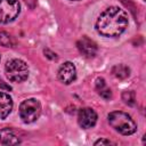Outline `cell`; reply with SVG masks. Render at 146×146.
Returning a JSON list of instances; mask_svg holds the SVG:
<instances>
[{
    "label": "cell",
    "instance_id": "cell-3",
    "mask_svg": "<svg viewBox=\"0 0 146 146\" xmlns=\"http://www.w3.org/2000/svg\"><path fill=\"white\" fill-rule=\"evenodd\" d=\"M5 71L7 78L11 82H23L29 76V67L26 63L18 58L8 60L6 63Z\"/></svg>",
    "mask_w": 146,
    "mask_h": 146
},
{
    "label": "cell",
    "instance_id": "cell-8",
    "mask_svg": "<svg viewBox=\"0 0 146 146\" xmlns=\"http://www.w3.org/2000/svg\"><path fill=\"white\" fill-rule=\"evenodd\" d=\"M76 47L79 51L87 58H92L97 54V44L88 36H82L76 42Z\"/></svg>",
    "mask_w": 146,
    "mask_h": 146
},
{
    "label": "cell",
    "instance_id": "cell-15",
    "mask_svg": "<svg viewBox=\"0 0 146 146\" xmlns=\"http://www.w3.org/2000/svg\"><path fill=\"white\" fill-rule=\"evenodd\" d=\"M110 144H113V143L107 139H99V140L95 141V145H110Z\"/></svg>",
    "mask_w": 146,
    "mask_h": 146
},
{
    "label": "cell",
    "instance_id": "cell-13",
    "mask_svg": "<svg viewBox=\"0 0 146 146\" xmlns=\"http://www.w3.org/2000/svg\"><path fill=\"white\" fill-rule=\"evenodd\" d=\"M122 99L124 100L125 104L132 106V105H135V102H136V95H135L133 91L127 90V91H124V92L122 94Z\"/></svg>",
    "mask_w": 146,
    "mask_h": 146
},
{
    "label": "cell",
    "instance_id": "cell-4",
    "mask_svg": "<svg viewBox=\"0 0 146 146\" xmlns=\"http://www.w3.org/2000/svg\"><path fill=\"white\" fill-rule=\"evenodd\" d=\"M41 114V104L35 98H29L19 105V116L25 123H32L39 119Z\"/></svg>",
    "mask_w": 146,
    "mask_h": 146
},
{
    "label": "cell",
    "instance_id": "cell-1",
    "mask_svg": "<svg viewBox=\"0 0 146 146\" xmlns=\"http://www.w3.org/2000/svg\"><path fill=\"white\" fill-rule=\"evenodd\" d=\"M128 26L127 13L116 7L112 6L106 8L97 18L96 30L99 34L108 38L121 35Z\"/></svg>",
    "mask_w": 146,
    "mask_h": 146
},
{
    "label": "cell",
    "instance_id": "cell-10",
    "mask_svg": "<svg viewBox=\"0 0 146 146\" xmlns=\"http://www.w3.org/2000/svg\"><path fill=\"white\" fill-rule=\"evenodd\" d=\"M0 143L3 145H16L19 144L21 140L11 129L5 128L0 130Z\"/></svg>",
    "mask_w": 146,
    "mask_h": 146
},
{
    "label": "cell",
    "instance_id": "cell-16",
    "mask_svg": "<svg viewBox=\"0 0 146 146\" xmlns=\"http://www.w3.org/2000/svg\"><path fill=\"white\" fill-rule=\"evenodd\" d=\"M143 1H145V0H143Z\"/></svg>",
    "mask_w": 146,
    "mask_h": 146
},
{
    "label": "cell",
    "instance_id": "cell-11",
    "mask_svg": "<svg viewBox=\"0 0 146 146\" xmlns=\"http://www.w3.org/2000/svg\"><path fill=\"white\" fill-rule=\"evenodd\" d=\"M96 90L97 92L105 99H110L112 97V92H111V89L107 87L106 82L104 79L102 78H98L96 80Z\"/></svg>",
    "mask_w": 146,
    "mask_h": 146
},
{
    "label": "cell",
    "instance_id": "cell-12",
    "mask_svg": "<svg viewBox=\"0 0 146 146\" xmlns=\"http://www.w3.org/2000/svg\"><path fill=\"white\" fill-rule=\"evenodd\" d=\"M112 73H113V75H114L115 78H117V79H125V78L129 76L130 70H129V67H127V66L123 65V64H117V65H115V66L112 68Z\"/></svg>",
    "mask_w": 146,
    "mask_h": 146
},
{
    "label": "cell",
    "instance_id": "cell-6",
    "mask_svg": "<svg viewBox=\"0 0 146 146\" xmlns=\"http://www.w3.org/2000/svg\"><path fill=\"white\" fill-rule=\"evenodd\" d=\"M78 122L83 129L92 128L97 122V113L90 107L81 108L78 114Z\"/></svg>",
    "mask_w": 146,
    "mask_h": 146
},
{
    "label": "cell",
    "instance_id": "cell-5",
    "mask_svg": "<svg viewBox=\"0 0 146 146\" xmlns=\"http://www.w3.org/2000/svg\"><path fill=\"white\" fill-rule=\"evenodd\" d=\"M21 11L18 0H0V23L13 22Z\"/></svg>",
    "mask_w": 146,
    "mask_h": 146
},
{
    "label": "cell",
    "instance_id": "cell-2",
    "mask_svg": "<svg viewBox=\"0 0 146 146\" xmlns=\"http://www.w3.org/2000/svg\"><path fill=\"white\" fill-rule=\"evenodd\" d=\"M107 119H108L110 125L114 130L120 132L121 135L129 136V135H132L137 130L136 122L131 119V116L129 114H127L124 112H121V111L111 112L108 114Z\"/></svg>",
    "mask_w": 146,
    "mask_h": 146
},
{
    "label": "cell",
    "instance_id": "cell-14",
    "mask_svg": "<svg viewBox=\"0 0 146 146\" xmlns=\"http://www.w3.org/2000/svg\"><path fill=\"white\" fill-rule=\"evenodd\" d=\"M0 43L5 47H10L11 46V38L9 34L5 32H0Z\"/></svg>",
    "mask_w": 146,
    "mask_h": 146
},
{
    "label": "cell",
    "instance_id": "cell-7",
    "mask_svg": "<svg viewBox=\"0 0 146 146\" xmlns=\"http://www.w3.org/2000/svg\"><path fill=\"white\" fill-rule=\"evenodd\" d=\"M76 78V68L73 63L71 62H65L64 64L60 65L58 70V79L60 82L64 84H70L73 82Z\"/></svg>",
    "mask_w": 146,
    "mask_h": 146
},
{
    "label": "cell",
    "instance_id": "cell-9",
    "mask_svg": "<svg viewBox=\"0 0 146 146\" xmlns=\"http://www.w3.org/2000/svg\"><path fill=\"white\" fill-rule=\"evenodd\" d=\"M13 110V99L11 97L0 91V119H5L9 115V113Z\"/></svg>",
    "mask_w": 146,
    "mask_h": 146
}]
</instances>
